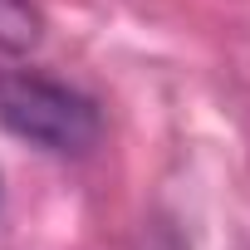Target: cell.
Instances as JSON below:
<instances>
[{
    "label": "cell",
    "instance_id": "cell-1",
    "mask_svg": "<svg viewBox=\"0 0 250 250\" xmlns=\"http://www.w3.org/2000/svg\"><path fill=\"white\" fill-rule=\"evenodd\" d=\"M0 123L15 138L59 157H83L103 138L98 108L79 88L54 83L44 74H0Z\"/></svg>",
    "mask_w": 250,
    "mask_h": 250
},
{
    "label": "cell",
    "instance_id": "cell-2",
    "mask_svg": "<svg viewBox=\"0 0 250 250\" xmlns=\"http://www.w3.org/2000/svg\"><path fill=\"white\" fill-rule=\"evenodd\" d=\"M40 40H44V20L30 0H0V49L30 54Z\"/></svg>",
    "mask_w": 250,
    "mask_h": 250
},
{
    "label": "cell",
    "instance_id": "cell-3",
    "mask_svg": "<svg viewBox=\"0 0 250 250\" xmlns=\"http://www.w3.org/2000/svg\"><path fill=\"white\" fill-rule=\"evenodd\" d=\"M143 250H182V245H177V240H172L167 230H157L152 240H143Z\"/></svg>",
    "mask_w": 250,
    "mask_h": 250
}]
</instances>
